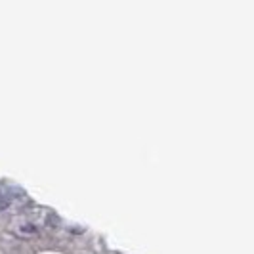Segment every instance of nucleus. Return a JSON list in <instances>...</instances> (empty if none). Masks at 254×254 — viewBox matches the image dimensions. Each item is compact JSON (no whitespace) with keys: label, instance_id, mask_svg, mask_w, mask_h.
I'll use <instances>...</instances> for the list:
<instances>
[{"label":"nucleus","instance_id":"f257e3e1","mask_svg":"<svg viewBox=\"0 0 254 254\" xmlns=\"http://www.w3.org/2000/svg\"><path fill=\"white\" fill-rule=\"evenodd\" d=\"M13 197H12V191L6 190L0 193V210H4V208H8L10 204H12Z\"/></svg>","mask_w":254,"mask_h":254},{"label":"nucleus","instance_id":"f03ea898","mask_svg":"<svg viewBox=\"0 0 254 254\" xmlns=\"http://www.w3.org/2000/svg\"><path fill=\"white\" fill-rule=\"evenodd\" d=\"M17 233L19 235H35L37 233V226L35 224H21V226H17Z\"/></svg>","mask_w":254,"mask_h":254}]
</instances>
